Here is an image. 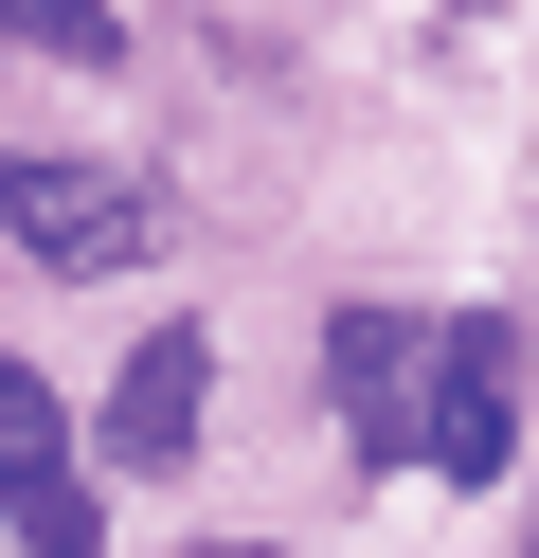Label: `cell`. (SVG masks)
I'll list each match as a JSON object with an SVG mask.
<instances>
[{
  "mask_svg": "<svg viewBox=\"0 0 539 558\" xmlns=\"http://www.w3.org/2000/svg\"><path fill=\"white\" fill-rule=\"evenodd\" d=\"M323 397H342V433L378 450V469H414V433H431V325L342 306V325H323Z\"/></svg>",
  "mask_w": 539,
  "mask_h": 558,
  "instance_id": "obj_2",
  "label": "cell"
},
{
  "mask_svg": "<svg viewBox=\"0 0 539 558\" xmlns=\"http://www.w3.org/2000/svg\"><path fill=\"white\" fill-rule=\"evenodd\" d=\"M503 450H522L503 325H431V433H414V469H431V486H503Z\"/></svg>",
  "mask_w": 539,
  "mask_h": 558,
  "instance_id": "obj_3",
  "label": "cell"
},
{
  "mask_svg": "<svg viewBox=\"0 0 539 558\" xmlns=\"http://www.w3.org/2000/svg\"><path fill=\"white\" fill-rule=\"evenodd\" d=\"M36 469H72V414L36 361H0V486H36Z\"/></svg>",
  "mask_w": 539,
  "mask_h": 558,
  "instance_id": "obj_5",
  "label": "cell"
},
{
  "mask_svg": "<svg viewBox=\"0 0 539 558\" xmlns=\"http://www.w3.org/2000/svg\"><path fill=\"white\" fill-rule=\"evenodd\" d=\"M198 397H216V361H198V325H162L126 361V397H108V450H126V469H162L180 433H198Z\"/></svg>",
  "mask_w": 539,
  "mask_h": 558,
  "instance_id": "obj_4",
  "label": "cell"
},
{
  "mask_svg": "<svg viewBox=\"0 0 539 558\" xmlns=\"http://www.w3.org/2000/svg\"><path fill=\"white\" fill-rule=\"evenodd\" d=\"M0 234H19L36 270H72V289H108V270L162 253V198H144L126 162H0Z\"/></svg>",
  "mask_w": 539,
  "mask_h": 558,
  "instance_id": "obj_1",
  "label": "cell"
},
{
  "mask_svg": "<svg viewBox=\"0 0 539 558\" xmlns=\"http://www.w3.org/2000/svg\"><path fill=\"white\" fill-rule=\"evenodd\" d=\"M0 37L72 54V73H108V54H126V19H108V0H0Z\"/></svg>",
  "mask_w": 539,
  "mask_h": 558,
  "instance_id": "obj_6",
  "label": "cell"
},
{
  "mask_svg": "<svg viewBox=\"0 0 539 558\" xmlns=\"http://www.w3.org/2000/svg\"><path fill=\"white\" fill-rule=\"evenodd\" d=\"M198 558H270V541H198Z\"/></svg>",
  "mask_w": 539,
  "mask_h": 558,
  "instance_id": "obj_8",
  "label": "cell"
},
{
  "mask_svg": "<svg viewBox=\"0 0 539 558\" xmlns=\"http://www.w3.org/2000/svg\"><path fill=\"white\" fill-rule=\"evenodd\" d=\"M0 505H19V558H90V486H72V469L0 486Z\"/></svg>",
  "mask_w": 539,
  "mask_h": 558,
  "instance_id": "obj_7",
  "label": "cell"
}]
</instances>
